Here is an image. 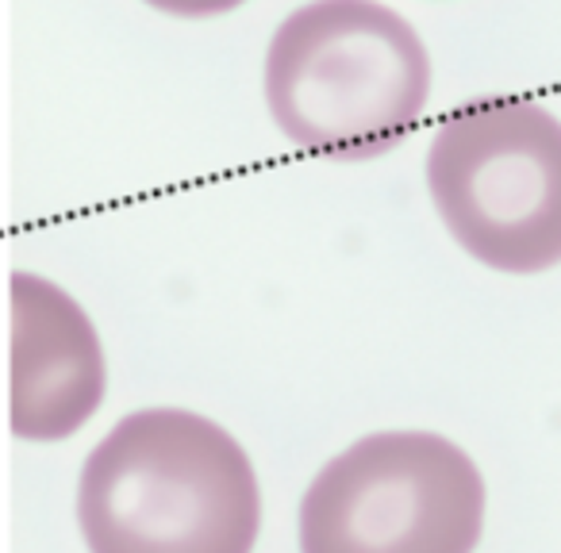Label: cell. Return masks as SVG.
I'll return each mask as SVG.
<instances>
[{
  "mask_svg": "<svg viewBox=\"0 0 561 553\" xmlns=\"http://www.w3.org/2000/svg\"><path fill=\"white\" fill-rule=\"evenodd\" d=\"M104 350L85 308L35 273H12V435L58 442L104 400Z\"/></svg>",
  "mask_w": 561,
  "mask_h": 553,
  "instance_id": "cell-5",
  "label": "cell"
},
{
  "mask_svg": "<svg viewBox=\"0 0 561 553\" xmlns=\"http://www.w3.org/2000/svg\"><path fill=\"white\" fill-rule=\"evenodd\" d=\"M484 481L431 430H381L316 473L300 504V553H473Z\"/></svg>",
  "mask_w": 561,
  "mask_h": 553,
  "instance_id": "cell-4",
  "label": "cell"
},
{
  "mask_svg": "<svg viewBox=\"0 0 561 553\" xmlns=\"http://www.w3.org/2000/svg\"><path fill=\"white\" fill-rule=\"evenodd\" d=\"M427 188L466 254L500 273L561 262V119L523 96L469 101L427 150Z\"/></svg>",
  "mask_w": 561,
  "mask_h": 553,
  "instance_id": "cell-3",
  "label": "cell"
},
{
  "mask_svg": "<svg viewBox=\"0 0 561 553\" xmlns=\"http://www.w3.org/2000/svg\"><path fill=\"white\" fill-rule=\"evenodd\" d=\"M89 553H250L262 492L242 446L181 407L119 419L81 469Z\"/></svg>",
  "mask_w": 561,
  "mask_h": 553,
  "instance_id": "cell-1",
  "label": "cell"
},
{
  "mask_svg": "<svg viewBox=\"0 0 561 553\" xmlns=\"http://www.w3.org/2000/svg\"><path fill=\"white\" fill-rule=\"evenodd\" d=\"M427 96V47L377 0H312L273 32L265 101L280 135L312 154H385L415 127Z\"/></svg>",
  "mask_w": 561,
  "mask_h": 553,
  "instance_id": "cell-2",
  "label": "cell"
},
{
  "mask_svg": "<svg viewBox=\"0 0 561 553\" xmlns=\"http://www.w3.org/2000/svg\"><path fill=\"white\" fill-rule=\"evenodd\" d=\"M147 4L158 12H170V16L204 20V16H219V12L239 9L242 0H147Z\"/></svg>",
  "mask_w": 561,
  "mask_h": 553,
  "instance_id": "cell-6",
  "label": "cell"
}]
</instances>
